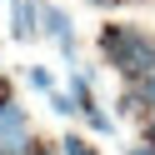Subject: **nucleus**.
Instances as JSON below:
<instances>
[{"instance_id":"12","label":"nucleus","mask_w":155,"mask_h":155,"mask_svg":"<svg viewBox=\"0 0 155 155\" xmlns=\"http://www.w3.org/2000/svg\"><path fill=\"white\" fill-rule=\"evenodd\" d=\"M85 5H100V10H110V5H125V0H85Z\"/></svg>"},{"instance_id":"13","label":"nucleus","mask_w":155,"mask_h":155,"mask_svg":"<svg viewBox=\"0 0 155 155\" xmlns=\"http://www.w3.org/2000/svg\"><path fill=\"white\" fill-rule=\"evenodd\" d=\"M150 145H155V120H150Z\"/></svg>"},{"instance_id":"11","label":"nucleus","mask_w":155,"mask_h":155,"mask_svg":"<svg viewBox=\"0 0 155 155\" xmlns=\"http://www.w3.org/2000/svg\"><path fill=\"white\" fill-rule=\"evenodd\" d=\"M0 105H10V80L0 75Z\"/></svg>"},{"instance_id":"6","label":"nucleus","mask_w":155,"mask_h":155,"mask_svg":"<svg viewBox=\"0 0 155 155\" xmlns=\"http://www.w3.org/2000/svg\"><path fill=\"white\" fill-rule=\"evenodd\" d=\"M50 110H55V115H65V120H70V115H80V110H75V95H70V90H50Z\"/></svg>"},{"instance_id":"7","label":"nucleus","mask_w":155,"mask_h":155,"mask_svg":"<svg viewBox=\"0 0 155 155\" xmlns=\"http://www.w3.org/2000/svg\"><path fill=\"white\" fill-rule=\"evenodd\" d=\"M60 155H95V145L85 140V135H65V140H60Z\"/></svg>"},{"instance_id":"1","label":"nucleus","mask_w":155,"mask_h":155,"mask_svg":"<svg viewBox=\"0 0 155 155\" xmlns=\"http://www.w3.org/2000/svg\"><path fill=\"white\" fill-rule=\"evenodd\" d=\"M100 55H105V65H115V70L125 75V80L140 85L145 75L155 70V35L140 30V25L115 20V25L100 30Z\"/></svg>"},{"instance_id":"14","label":"nucleus","mask_w":155,"mask_h":155,"mask_svg":"<svg viewBox=\"0 0 155 155\" xmlns=\"http://www.w3.org/2000/svg\"><path fill=\"white\" fill-rule=\"evenodd\" d=\"M40 155H50V150H40Z\"/></svg>"},{"instance_id":"10","label":"nucleus","mask_w":155,"mask_h":155,"mask_svg":"<svg viewBox=\"0 0 155 155\" xmlns=\"http://www.w3.org/2000/svg\"><path fill=\"white\" fill-rule=\"evenodd\" d=\"M125 155H155V145H150V140H145V145H130Z\"/></svg>"},{"instance_id":"4","label":"nucleus","mask_w":155,"mask_h":155,"mask_svg":"<svg viewBox=\"0 0 155 155\" xmlns=\"http://www.w3.org/2000/svg\"><path fill=\"white\" fill-rule=\"evenodd\" d=\"M30 145H35L30 130H5L0 135V155H30Z\"/></svg>"},{"instance_id":"3","label":"nucleus","mask_w":155,"mask_h":155,"mask_svg":"<svg viewBox=\"0 0 155 155\" xmlns=\"http://www.w3.org/2000/svg\"><path fill=\"white\" fill-rule=\"evenodd\" d=\"M40 35V5L35 0H10V40H35Z\"/></svg>"},{"instance_id":"8","label":"nucleus","mask_w":155,"mask_h":155,"mask_svg":"<svg viewBox=\"0 0 155 155\" xmlns=\"http://www.w3.org/2000/svg\"><path fill=\"white\" fill-rule=\"evenodd\" d=\"M85 125H90V130H95V135H110V130H115V120H110V115H105V110H100V105H95V110H90V115H85Z\"/></svg>"},{"instance_id":"9","label":"nucleus","mask_w":155,"mask_h":155,"mask_svg":"<svg viewBox=\"0 0 155 155\" xmlns=\"http://www.w3.org/2000/svg\"><path fill=\"white\" fill-rule=\"evenodd\" d=\"M30 85H35V90H45V95H50V90H55V75L45 70V65H30Z\"/></svg>"},{"instance_id":"5","label":"nucleus","mask_w":155,"mask_h":155,"mask_svg":"<svg viewBox=\"0 0 155 155\" xmlns=\"http://www.w3.org/2000/svg\"><path fill=\"white\" fill-rule=\"evenodd\" d=\"M5 130H30V115H25V105H0V135Z\"/></svg>"},{"instance_id":"2","label":"nucleus","mask_w":155,"mask_h":155,"mask_svg":"<svg viewBox=\"0 0 155 155\" xmlns=\"http://www.w3.org/2000/svg\"><path fill=\"white\" fill-rule=\"evenodd\" d=\"M40 35L60 45L65 60H75V25H70V10H60V5L45 0V5H40Z\"/></svg>"}]
</instances>
